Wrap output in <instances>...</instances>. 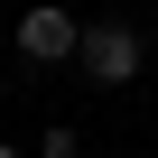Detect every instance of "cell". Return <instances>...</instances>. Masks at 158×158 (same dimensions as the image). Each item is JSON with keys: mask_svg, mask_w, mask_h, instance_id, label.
I'll return each instance as SVG.
<instances>
[{"mask_svg": "<svg viewBox=\"0 0 158 158\" xmlns=\"http://www.w3.org/2000/svg\"><path fill=\"white\" fill-rule=\"evenodd\" d=\"M93 74L102 93H121V84H139V65H149V37L130 28V19H84V56H74Z\"/></svg>", "mask_w": 158, "mask_h": 158, "instance_id": "cell-1", "label": "cell"}, {"mask_svg": "<svg viewBox=\"0 0 158 158\" xmlns=\"http://www.w3.org/2000/svg\"><path fill=\"white\" fill-rule=\"evenodd\" d=\"M84 56V19L74 10H56V0H37V10H19V65L37 74V65H74Z\"/></svg>", "mask_w": 158, "mask_h": 158, "instance_id": "cell-2", "label": "cell"}, {"mask_svg": "<svg viewBox=\"0 0 158 158\" xmlns=\"http://www.w3.org/2000/svg\"><path fill=\"white\" fill-rule=\"evenodd\" d=\"M37 158H84V139H74V130H65V121H56V130H47V139H37Z\"/></svg>", "mask_w": 158, "mask_h": 158, "instance_id": "cell-3", "label": "cell"}, {"mask_svg": "<svg viewBox=\"0 0 158 158\" xmlns=\"http://www.w3.org/2000/svg\"><path fill=\"white\" fill-rule=\"evenodd\" d=\"M0 158H19V149H10V139H0Z\"/></svg>", "mask_w": 158, "mask_h": 158, "instance_id": "cell-4", "label": "cell"}]
</instances>
